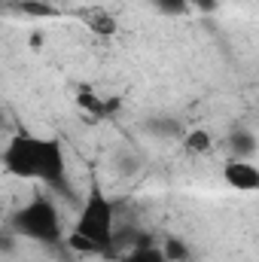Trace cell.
Segmentation results:
<instances>
[{"instance_id":"1","label":"cell","mask_w":259,"mask_h":262,"mask_svg":"<svg viewBox=\"0 0 259 262\" xmlns=\"http://www.w3.org/2000/svg\"><path fill=\"white\" fill-rule=\"evenodd\" d=\"M3 171L18 180H34L46 189L64 192L67 189V156L64 143L58 137H43V134H28L18 131L6 140L0 152Z\"/></svg>"},{"instance_id":"2","label":"cell","mask_w":259,"mask_h":262,"mask_svg":"<svg viewBox=\"0 0 259 262\" xmlns=\"http://www.w3.org/2000/svg\"><path fill=\"white\" fill-rule=\"evenodd\" d=\"M64 244L70 250L89 253V256H101L116 247V207L98 180L89 183L85 201L79 204V213L73 220V229L64 238Z\"/></svg>"},{"instance_id":"3","label":"cell","mask_w":259,"mask_h":262,"mask_svg":"<svg viewBox=\"0 0 259 262\" xmlns=\"http://www.w3.org/2000/svg\"><path fill=\"white\" fill-rule=\"evenodd\" d=\"M9 232L15 238L34 241V244H61L64 241V229H61L58 207H55V201L46 195V192L31 195L21 207L12 210Z\"/></svg>"},{"instance_id":"4","label":"cell","mask_w":259,"mask_h":262,"mask_svg":"<svg viewBox=\"0 0 259 262\" xmlns=\"http://www.w3.org/2000/svg\"><path fill=\"white\" fill-rule=\"evenodd\" d=\"M223 180L238 192H256L259 189V168L250 159H229L223 165Z\"/></svg>"},{"instance_id":"5","label":"cell","mask_w":259,"mask_h":262,"mask_svg":"<svg viewBox=\"0 0 259 262\" xmlns=\"http://www.w3.org/2000/svg\"><path fill=\"white\" fill-rule=\"evenodd\" d=\"M76 107L95 122V119H107V116L116 110V101H107V98L95 95L92 89H79V95H76Z\"/></svg>"},{"instance_id":"6","label":"cell","mask_w":259,"mask_h":262,"mask_svg":"<svg viewBox=\"0 0 259 262\" xmlns=\"http://www.w3.org/2000/svg\"><path fill=\"white\" fill-rule=\"evenodd\" d=\"M116 262H168L162 247H153V244H140V247H131L128 253H122Z\"/></svg>"},{"instance_id":"7","label":"cell","mask_w":259,"mask_h":262,"mask_svg":"<svg viewBox=\"0 0 259 262\" xmlns=\"http://www.w3.org/2000/svg\"><path fill=\"white\" fill-rule=\"evenodd\" d=\"M183 146H186L189 152H195V156H204V152H210L213 137H210V131H204V128L186 131V134H183Z\"/></svg>"},{"instance_id":"8","label":"cell","mask_w":259,"mask_h":262,"mask_svg":"<svg viewBox=\"0 0 259 262\" xmlns=\"http://www.w3.org/2000/svg\"><path fill=\"white\" fill-rule=\"evenodd\" d=\"M162 253H165V259L168 262H186L189 259V244H183L180 238H165Z\"/></svg>"},{"instance_id":"9","label":"cell","mask_w":259,"mask_h":262,"mask_svg":"<svg viewBox=\"0 0 259 262\" xmlns=\"http://www.w3.org/2000/svg\"><path fill=\"white\" fill-rule=\"evenodd\" d=\"M232 146H235L232 159H250V156H253V149H256V140H253V134L235 131V137H232Z\"/></svg>"},{"instance_id":"10","label":"cell","mask_w":259,"mask_h":262,"mask_svg":"<svg viewBox=\"0 0 259 262\" xmlns=\"http://www.w3.org/2000/svg\"><path fill=\"white\" fill-rule=\"evenodd\" d=\"M149 3H153V9H159L162 15H183V12L189 9L186 0H149Z\"/></svg>"},{"instance_id":"11","label":"cell","mask_w":259,"mask_h":262,"mask_svg":"<svg viewBox=\"0 0 259 262\" xmlns=\"http://www.w3.org/2000/svg\"><path fill=\"white\" fill-rule=\"evenodd\" d=\"M189 6H195V9H201V12H213L217 6H220V0H186Z\"/></svg>"}]
</instances>
